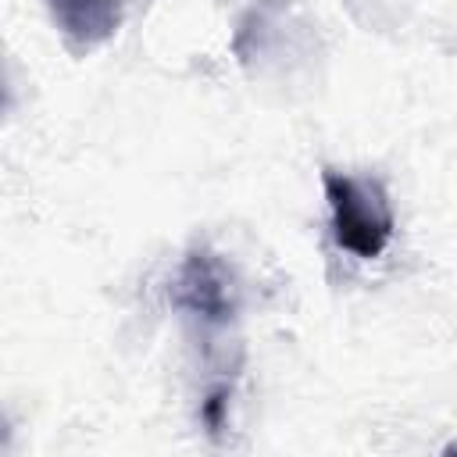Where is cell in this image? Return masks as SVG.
<instances>
[{"mask_svg": "<svg viewBox=\"0 0 457 457\" xmlns=\"http://www.w3.org/2000/svg\"><path fill=\"white\" fill-rule=\"evenodd\" d=\"M321 186H325L328 225H332L336 246L353 253L357 261L382 257V250L389 246L393 228H396L393 204H389L382 179L325 168Z\"/></svg>", "mask_w": 457, "mask_h": 457, "instance_id": "6da1fadb", "label": "cell"}, {"mask_svg": "<svg viewBox=\"0 0 457 457\" xmlns=\"http://www.w3.org/2000/svg\"><path fill=\"white\" fill-rule=\"evenodd\" d=\"M171 303L204 328H225L239 307L228 264L214 250L193 246L171 278Z\"/></svg>", "mask_w": 457, "mask_h": 457, "instance_id": "7a4b0ae2", "label": "cell"}, {"mask_svg": "<svg viewBox=\"0 0 457 457\" xmlns=\"http://www.w3.org/2000/svg\"><path fill=\"white\" fill-rule=\"evenodd\" d=\"M46 11L64 46L82 57L121 29L125 0H46Z\"/></svg>", "mask_w": 457, "mask_h": 457, "instance_id": "3957f363", "label": "cell"}, {"mask_svg": "<svg viewBox=\"0 0 457 457\" xmlns=\"http://www.w3.org/2000/svg\"><path fill=\"white\" fill-rule=\"evenodd\" d=\"M200 421L207 425L211 436H218V432L225 428V421H228V386L207 389V396H204V403H200Z\"/></svg>", "mask_w": 457, "mask_h": 457, "instance_id": "277c9868", "label": "cell"}, {"mask_svg": "<svg viewBox=\"0 0 457 457\" xmlns=\"http://www.w3.org/2000/svg\"><path fill=\"white\" fill-rule=\"evenodd\" d=\"M11 443V428H7V421L0 418V446H7Z\"/></svg>", "mask_w": 457, "mask_h": 457, "instance_id": "5b68a950", "label": "cell"}]
</instances>
